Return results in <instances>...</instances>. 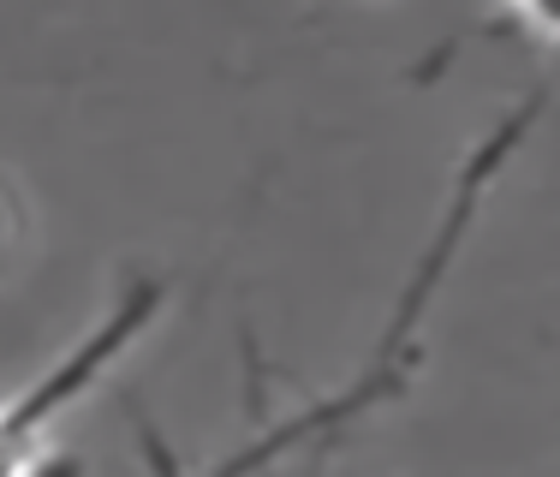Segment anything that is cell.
Listing matches in <instances>:
<instances>
[{"mask_svg":"<svg viewBox=\"0 0 560 477\" xmlns=\"http://www.w3.org/2000/svg\"><path fill=\"white\" fill-rule=\"evenodd\" d=\"M150 311H155V287H143V293H131L119 304L84 347L66 352L43 382H31L19 400H0V477H48V442H55L60 412L102 376L108 358H119L131 347V335L143 328Z\"/></svg>","mask_w":560,"mask_h":477,"instance_id":"6da1fadb","label":"cell"}]
</instances>
